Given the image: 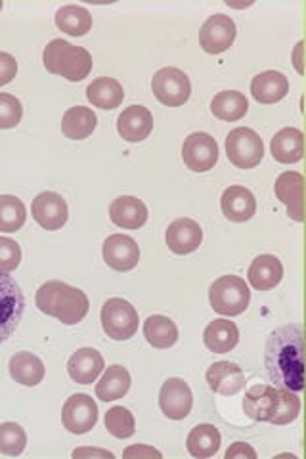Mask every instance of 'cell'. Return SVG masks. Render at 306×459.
Here are the masks:
<instances>
[{"mask_svg":"<svg viewBox=\"0 0 306 459\" xmlns=\"http://www.w3.org/2000/svg\"><path fill=\"white\" fill-rule=\"evenodd\" d=\"M289 92V81L280 71H265L251 82V94L258 104H275Z\"/></svg>","mask_w":306,"mask_h":459,"instance_id":"obj_23","label":"cell"},{"mask_svg":"<svg viewBox=\"0 0 306 459\" xmlns=\"http://www.w3.org/2000/svg\"><path fill=\"white\" fill-rule=\"evenodd\" d=\"M31 212H33V219L45 230H50V232L66 226L69 217L66 199L60 194H54V192L39 194L33 199Z\"/></svg>","mask_w":306,"mask_h":459,"instance_id":"obj_15","label":"cell"},{"mask_svg":"<svg viewBox=\"0 0 306 459\" xmlns=\"http://www.w3.org/2000/svg\"><path fill=\"white\" fill-rule=\"evenodd\" d=\"M104 368V358L94 349H79L67 362L69 377L81 385L94 383Z\"/></svg>","mask_w":306,"mask_h":459,"instance_id":"obj_22","label":"cell"},{"mask_svg":"<svg viewBox=\"0 0 306 459\" xmlns=\"http://www.w3.org/2000/svg\"><path fill=\"white\" fill-rule=\"evenodd\" d=\"M182 160L194 172H207L218 161L216 140L207 133H194L184 140Z\"/></svg>","mask_w":306,"mask_h":459,"instance_id":"obj_11","label":"cell"},{"mask_svg":"<svg viewBox=\"0 0 306 459\" xmlns=\"http://www.w3.org/2000/svg\"><path fill=\"white\" fill-rule=\"evenodd\" d=\"M234 457H251V459H255V457H257V452L249 446V444L236 442L234 446H232V448L226 452V459H234Z\"/></svg>","mask_w":306,"mask_h":459,"instance_id":"obj_41","label":"cell"},{"mask_svg":"<svg viewBox=\"0 0 306 459\" xmlns=\"http://www.w3.org/2000/svg\"><path fill=\"white\" fill-rule=\"evenodd\" d=\"M109 219L113 224L125 230H138L148 222V207L144 201L133 195H121L109 205Z\"/></svg>","mask_w":306,"mask_h":459,"instance_id":"obj_18","label":"cell"},{"mask_svg":"<svg viewBox=\"0 0 306 459\" xmlns=\"http://www.w3.org/2000/svg\"><path fill=\"white\" fill-rule=\"evenodd\" d=\"M10 376L25 386H37L45 379V364L33 352H18L10 358Z\"/></svg>","mask_w":306,"mask_h":459,"instance_id":"obj_27","label":"cell"},{"mask_svg":"<svg viewBox=\"0 0 306 459\" xmlns=\"http://www.w3.org/2000/svg\"><path fill=\"white\" fill-rule=\"evenodd\" d=\"M96 123V113L91 108H69L62 119V133L71 140H84L94 133Z\"/></svg>","mask_w":306,"mask_h":459,"instance_id":"obj_30","label":"cell"},{"mask_svg":"<svg viewBox=\"0 0 306 459\" xmlns=\"http://www.w3.org/2000/svg\"><path fill=\"white\" fill-rule=\"evenodd\" d=\"M144 337L155 349H170L179 341V327L167 316H150L144 322Z\"/></svg>","mask_w":306,"mask_h":459,"instance_id":"obj_32","label":"cell"},{"mask_svg":"<svg viewBox=\"0 0 306 459\" xmlns=\"http://www.w3.org/2000/svg\"><path fill=\"white\" fill-rule=\"evenodd\" d=\"M64 427L71 435H84L98 423V406L89 394H73L62 411Z\"/></svg>","mask_w":306,"mask_h":459,"instance_id":"obj_12","label":"cell"},{"mask_svg":"<svg viewBox=\"0 0 306 459\" xmlns=\"http://www.w3.org/2000/svg\"><path fill=\"white\" fill-rule=\"evenodd\" d=\"M23 117L22 102L12 94L0 92V128L18 126Z\"/></svg>","mask_w":306,"mask_h":459,"instance_id":"obj_38","label":"cell"},{"mask_svg":"<svg viewBox=\"0 0 306 459\" xmlns=\"http://www.w3.org/2000/svg\"><path fill=\"white\" fill-rule=\"evenodd\" d=\"M247 109H249V102H247L245 94L238 91H224L218 92L213 102H211V111L214 117L223 119V121H240L245 117Z\"/></svg>","mask_w":306,"mask_h":459,"instance_id":"obj_34","label":"cell"},{"mask_svg":"<svg viewBox=\"0 0 306 459\" xmlns=\"http://www.w3.org/2000/svg\"><path fill=\"white\" fill-rule=\"evenodd\" d=\"M104 261L118 272L133 270L140 261L138 243L125 234H113L104 241Z\"/></svg>","mask_w":306,"mask_h":459,"instance_id":"obj_16","label":"cell"},{"mask_svg":"<svg viewBox=\"0 0 306 459\" xmlns=\"http://www.w3.org/2000/svg\"><path fill=\"white\" fill-rule=\"evenodd\" d=\"M265 362L275 386L293 393L304 389V342L299 324L275 329L268 337Z\"/></svg>","mask_w":306,"mask_h":459,"instance_id":"obj_1","label":"cell"},{"mask_svg":"<svg viewBox=\"0 0 306 459\" xmlns=\"http://www.w3.org/2000/svg\"><path fill=\"white\" fill-rule=\"evenodd\" d=\"M56 25L71 37H84L92 29V16L83 6L67 4L56 12Z\"/></svg>","mask_w":306,"mask_h":459,"instance_id":"obj_33","label":"cell"},{"mask_svg":"<svg viewBox=\"0 0 306 459\" xmlns=\"http://www.w3.org/2000/svg\"><path fill=\"white\" fill-rule=\"evenodd\" d=\"M207 383L214 393L234 396L245 386V373L234 362H214L207 369Z\"/></svg>","mask_w":306,"mask_h":459,"instance_id":"obj_20","label":"cell"},{"mask_svg":"<svg viewBox=\"0 0 306 459\" xmlns=\"http://www.w3.org/2000/svg\"><path fill=\"white\" fill-rule=\"evenodd\" d=\"M226 155L236 167L253 169L265 157V143L253 128L238 126L226 138Z\"/></svg>","mask_w":306,"mask_h":459,"instance_id":"obj_8","label":"cell"},{"mask_svg":"<svg viewBox=\"0 0 306 459\" xmlns=\"http://www.w3.org/2000/svg\"><path fill=\"white\" fill-rule=\"evenodd\" d=\"M275 197L287 207V214L293 221H304V177L297 170L282 172L274 186Z\"/></svg>","mask_w":306,"mask_h":459,"instance_id":"obj_14","label":"cell"},{"mask_svg":"<svg viewBox=\"0 0 306 459\" xmlns=\"http://www.w3.org/2000/svg\"><path fill=\"white\" fill-rule=\"evenodd\" d=\"M89 455H96V457H113L111 452L108 450H94V448H81L73 452V457H89Z\"/></svg>","mask_w":306,"mask_h":459,"instance_id":"obj_42","label":"cell"},{"mask_svg":"<svg viewBox=\"0 0 306 459\" xmlns=\"http://www.w3.org/2000/svg\"><path fill=\"white\" fill-rule=\"evenodd\" d=\"M221 207L228 221L247 222L253 219V214L257 211V199L249 190L243 188V186H230L223 194Z\"/></svg>","mask_w":306,"mask_h":459,"instance_id":"obj_21","label":"cell"},{"mask_svg":"<svg viewBox=\"0 0 306 459\" xmlns=\"http://www.w3.org/2000/svg\"><path fill=\"white\" fill-rule=\"evenodd\" d=\"M243 410L255 421L287 425L299 418L301 400L297 393L282 386L255 385L243 398Z\"/></svg>","mask_w":306,"mask_h":459,"instance_id":"obj_2","label":"cell"},{"mask_svg":"<svg viewBox=\"0 0 306 459\" xmlns=\"http://www.w3.org/2000/svg\"><path fill=\"white\" fill-rule=\"evenodd\" d=\"M249 281L258 291H268L284 278V266L278 256L260 255L249 266Z\"/></svg>","mask_w":306,"mask_h":459,"instance_id":"obj_25","label":"cell"},{"mask_svg":"<svg viewBox=\"0 0 306 459\" xmlns=\"http://www.w3.org/2000/svg\"><path fill=\"white\" fill-rule=\"evenodd\" d=\"M203 341H205V347L211 352L226 354L238 347L240 342L238 325L230 320H214L207 325L205 333H203Z\"/></svg>","mask_w":306,"mask_h":459,"instance_id":"obj_26","label":"cell"},{"mask_svg":"<svg viewBox=\"0 0 306 459\" xmlns=\"http://www.w3.org/2000/svg\"><path fill=\"white\" fill-rule=\"evenodd\" d=\"M209 300L214 312L223 316H238L249 307L251 291L241 278L223 276L211 285Z\"/></svg>","mask_w":306,"mask_h":459,"instance_id":"obj_5","label":"cell"},{"mask_svg":"<svg viewBox=\"0 0 306 459\" xmlns=\"http://www.w3.org/2000/svg\"><path fill=\"white\" fill-rule=\"evenodd\" d=\"M106 429L115 438H130L136 430L135 415L123 406H115L106 413Z\"/></svg>","mask_w":306,"mask_h":459,"instance_id":"obj_36","label":"cell"},{"mask_svg":"<svg viewBox=\"0 0 306 459\" xmlns=\"http://www.w3.org/2000/svg\"><path fill=\"white\" fill-rule=\"evenodd\" d=\"M165 239L172 253L188 255V253H194L201 246L203 230L192 219H179L169 226Z\"/></svg>","mask_w":306,"mask_h":459,"instance_id":"obj_17","label":"cell"},{"mask_svg":"<svg viewBox=\"0 0 306 459\" xmlns=\"http://www.w3.org/2000/svg\"><path fill=\"white\" fill-rule=\"evenodd\" d=\"M86 98L89 102L100 109H115L123 104V86L109 77H100L92 81L86 89Z\"/></svg>","mask_w":306,"mask_h":459,"instance_id":"obj_28","label":"cell"},{"mask_svg":"<svg viewBox=\"0 0 306 459\" xmlns=\"http://www.w3.org/2000/svg\"><path fill=\"white\" fill-rule=\"evenodd\" d=\"M27 209L16 195H0V232L13 234L23 228Z\"/></svg>","mask_w":306,"mask_h":459,"instance_id":"obj_35","label":"cell"},{"mask_svg":"<svg viewBox=\"0 0 306 459\" xmlns=\"http://www.w3.org/2000/svg\"><path fill=\"white\" fill-rule=\"evenodd\" d=\"M25 297L22 287L8 272L0 270V342H4L22 322Z\"/></svg>","mask_w":306,"mask_h":459,"instance_id":"obj_6","label":"cell"},{"mask_svg":"<svg viewBox=\"0 0 306 459\" xmlns=\"http://www.w3.org/2000/svg\"><path fill=\"white\" fill-rule=\"evenodd\" d=\"M236 23L224 13H214L199 31V45L207 54H223L226 52L236 40Z\"/></svg>","mask_w":306,"mask_h":459,"instance_id":"obj_10","label":"cell"},{"mask_svg":"<svg viewBox=\"0 0 306 459\" xmlns=\"http://www.w3.org/2000/svg\"><path fill=\"white\" fill-rule=\"evenodd\" d=\"M186 446L189 455L197 459L213 457L218 450H221V433L214 425H197L192 429V433L188 435Z\"/></svg>","mask_w":306,"mask_h":459,"instance_id":"obj_29","label":"cell"},{"mask_svg":"<svg viewBox=\"0 0 306 459\" xmlns=\"http://www.w3.org/2000/svg\"><path fill=\"white\" fill-rule=\"evenodd\" d=\"M42 64L54 75L67 81H83L92 71V56L83 47H75L64 39L50 40L42 52Z\"/></svg>","mask_w":306,"mask_h":459,"instance_id":"obj_4","label":"cell"},{"mask_svg":"<svg viewBox=\"0 0 306 459\" xmlns=\"http://www.w3.org/2000/svg\"><path fill=\"white\" fill-rule=\"evenodd\" d=\"M130 389V373L123 366H109L96 385V396L104 402L123 398Z\"/></svg>","mask_w":306,"mask_h":459,"instance_id":"obj_31","label":"cell"},{"mask_svg":"<svg viewBox=\"0 0 306 459\" xmlns=\"http://www.w3.org/2000/svg\"><path fill=\"white\" fill-rule=\"evenodd\" d=\"M159 406L169 420H184L192 411L194 394L184 379L172 377L163 383L159 393Z\"/></svg>","mask_w":306,"mask_h":459,"instance_id":"obj_13","label":"cell"},{"mask_svg":"<svg viewBox=\"0 0 306 459\" xmlns=\"http://www.w3.org/2000/svg\"><path fill=\"white\" fill-rule=\"evenodd\" d=\"M22 263V247L10 238H0V270L13 272Z\"/></svg>","mask_w":306,"mask_h":459,"instance_id":"obj_39","label":"cell"},{"mask_svg":"<svg viewBox=\"0 0 306 459\" xmlns=\"http://www.w3.org/2000/svg\"><path fill=\"white\" fill-rule=\"evenodd\" d=\"M37 307L47 316H54L66 325H75L89 314L91 303L84 291L64 281H47L37 291Z\"/></svg>","mask_w":306,"mask_h":459,"instance_id":"obj_3","label":"cell"},{"mask_svg":"<svg viewBox=\"0 0 306 459\" xmlns=\"http://www.w3.org/2000/svg\"><path fill=\"white\" fill-rule=\"evenodd\" d=\"M27 435L18 423H3L0 425V454L4 455H20L25 450Z\"/></svg>","mask_w":306,"mask_h":459,"instance_id":"obj_37","label":"cell"},{"mask_svg":"<svg viewBox=\"0 0 306 459\" xmlns=\"http://www.w3.org/2000/svg\"><path fill=\"white\" fill-rule=\"evenodd\" d=\"M138 312L125 299H108L101 307V327L113 341H127L138 332Z\"/></svg>","mask_w":306,"mask_h":459,"instance_id":"obj_7","label":"cell"},{"mask_svg":"<svg viewBox=\"0 0 306 459\" xmlns=\"http://www.w3.org/2000/svg\"><path fill=\"white\" fill-rule=\"evenodd\" d=\"M0 10H3V3H0Z\"/></svg>","mask_w":306,"mask_h":459,"instance_id":"obj_44","label":"cell"},{"mask_svg":"<svg viewBox=\"0 0 306 459\" xmlns=\"http://www.w3.org/2000/svg\"><path fill=\"white\" fill-rule=\"evenodd\" d=\"M125 455L130 457V455H155V457H162V452H157L153 448H145V446H133L125 450Z\"/></svg>","mask_w":306,"mask_h":459,"instance_id":"obj_43","label":"cell"},{"mask_svg":"<svg viewBox=\"0 0 306 459\" xmlns=\"http://www.w3.org/2000/svg\"><path fill=\"white\" fill-rule=\"evenodd\" d=\"M152 91L159 102L170 108H177L186 104L189 100V94H192V82H189L184 71L177 67H163L153 75Z\"/></svg>","mask_w":306,"mask_h":459,"instance_id":"obj_9","label":"cell"},{"mask_svg":"<svg viewBox=\"0 0 306 459\" xmlns=\"http://www.w3.org/2000/svg\"><path fill=\"white\" fill-rule=\"evenodd\" d=\"M16 74H18L16 57L6 52H0V86L12 82Z\"/></svg>","mask_w":306,"mask_h":459,"instance_id":"obj_40","label":"cell"},{"mask_svg":"<svg viewBox=\"0 0 306 459\" xmlns=\"http://www.w3.org/2000/svg\"><path fill=\"white\" fill-rule=\"evenodd\" d=\"M118 131L127 142H142L153 131V115L144 106L127 108L118 119Z\"/></svg>","mask_w":306,"mask_h":459,"instance_id":"obj_19","label":"cell"},{"mask_svg":"<svg viewBox=\"0 0 306 459\" xmlns=\"http://www.w3.org/2000/svg\"><path fill=\"white\" fill-rule=\"evenodd\" d=\"M270 150H272V157L278 163H285V165L297 163L302 160V153H304V136L299 128H293V126L282 128V131L272 138Z\"/></svg>","mask_w":306,"mask_h":459,"instance_id":"obj_24","label":"cell"}]
</instances>
